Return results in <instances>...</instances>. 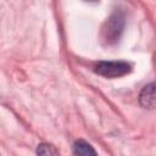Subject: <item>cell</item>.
<instances>
[{"label":"cell","mask_w":156,"mask_h":156,"mask_svg":"<svg viewBox=\"0 0 156 156\" xmlns=\"http://www.w3.org/2000/svg\"><path fill=\"white\" fill-rule=\"evenodd\" d=\"M85 1H98V0H85Z\"/></svg>","instance_id":"8992f818"},{"label":"cell","mask_w":156,"mask_h":156,"mask_svg":"<svg viewBox=\"0 0 156 156\" xmlns=\"http://www.w3.org/2000/svg\"><path fill=\"white\" fill-rule=\"evenodd\" d=\"M130 71L132 66L126 61H100L95 66V73L106 78H119Z\"/></svg>","instance_id":"7a4b0ae2"},{"label":"cell","mask_w":156,"mask_h":156,"mask_svg":"<svg viewBox=\"0 0 156 156\" xmlns=\"http://www.w3.org/2000/svg\"><path fill=\"white\" fill-rule=\"evenodd\" d=\"M139 104L146 110L156 108V82L146 84L139 93Z\"/></svg>","instance_id":"3957f363"},{"label":"cell","mask_w":156,"mask_h":156,"mask_svg":"<svg viewBox=\"0 0 156 156\" xmlns=\"http://www.w3.org/2000/svg\"><path fill=\"white\" fill-rule=\"evenodd\" d=\"M73 154L74 155H82V156H89V155H96V151L93 149V146L87 143L83 139L76 140L73 144Z\"/></svg>","instance_id":"277c9868"},{"label":"cell","mask_w":156,"mask_h":156,"mask_svg":"<svg viewBox=\"0 0 156 156\" xmlns=\"http://www.w3.org/2000/svg\"><path fill=\"white\" fill-rule=\"evenodd\" d=\"M124 24H126V20L123 12L119 10L112 12L101 28L102 41L107 45H112L117 43L124 30Z\"/></svg>","instance_id":"6da1fadb"},{"label":"cell","mask_w":156,"mask_h":156,"mask_svg":"<svg viewBox=\"0 0 156 156\" xmlns=\"http://www.w3.org/2000/svg\"><path fill=\"white\" fill-rule=\"evenodd\" d=\"M37 154L38 155H45V156L49 155V156H51V155H57L58 151L49 144H39L38 147H37Z\"/></svg>","instance_id":"5b68a950"}]
</instances>
